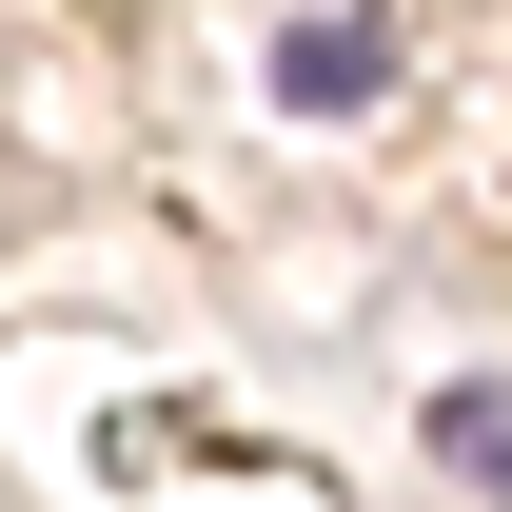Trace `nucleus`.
I'll list each match as a JSON object with an SVG mask.
<instances>
[{
	"mask_svg": "<svg viewBox=\"0 0 512 512\" xmlns=\"http://www.w3.org/2000/svg\"><path fill=\"white\" fill-rule=\"evenodd\" d=\"M276 79H296V99H375V20H296Z\"/></svg>",
	"mask_w": 512,
	"mask_h": 512,
	"instance_id": "f03ea898",
	"label": "nucleus"
},
{
	"mask_svg": "<svg viewBox=\"0 0 512 512\" xmlns=\"http://www.w3.org/2000/svg\"><path fill=\"white\" fill-rule=\"evenodd\" d=\"M434 473L512 493V375H453V394H434Z\"/></svg>",
	"mask_w": 512,
	"mask_h": 512,
	"instance_id": "f257e3e1",
	"label": "nucleus"
}]
</instances>
